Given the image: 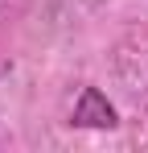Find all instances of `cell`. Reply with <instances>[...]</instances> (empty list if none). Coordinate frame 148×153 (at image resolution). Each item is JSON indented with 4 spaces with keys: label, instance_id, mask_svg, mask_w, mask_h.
Returning a JSON list of instances; mask_svg holds the SVG:
<instances>
[{
    "label": "cell",
    "instance_id": "6da1fadb",
    "mask_svg": "<svg viewBox=\"0 0 148 153\" xmlns=\"http://www.w3.org/2000/svg\"><path fill=\"white\" fill-rule=\"evenodd\" d=\"M70 124H78V128H115L119 124V112L107 103V95H103L99 87H82Z\"/></svg>",
    "mask_w": 148,
    "mask_h": 153
}]
</instances>
